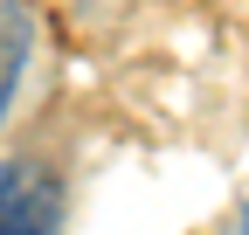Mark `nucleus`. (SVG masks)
<instances>
[{"instance_id": "nucleus-2", "label": "nucleus", "mask_w": 249, "mask_h": 235, "mask_svg": "<svg viewBox=\"0 0 249 235\" xmlns=\"http://www.w3.org/2000/svg\"><path fill=\"white\" fill-rule=\"evenodd\" d=\"M28 49H35V21H28V7H21V0H0V118H7V104H14V90H21Z\"/></svg>"}, {"instance_id": "nucleus-3", "label": "nucleus", "mask_w": 249, "mask_h": 235, "mask_svg": "<svg viewBox=\"0 0 249 235\" xmlns=\"http://www.w3.org/2000/svg\"><path fill=\"white\" fill-rule=\"evenodd\" d=\"M235 235H249V201H242V221H235Z\"/></svg>"}, {"instance_id": "nucleus-1", "label": "nucleus", "mask_w": 249, "mask_h": 235, "mask_svg": "<svg viewBox=\"0 0 249 235\" xmlns=\"http://www.w3.org/2000/svg\"><path fill=\"white\" fill-rule=\"evenodd\" d=\"M55 221H62L55 173L0 159V235H55Z\"/></svg>"}]
</instances>
